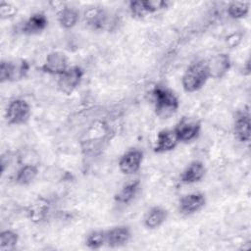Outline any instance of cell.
Segmentation results:
<instances>
[{
	"label": "cell",
	"instance_id": "6da1fadb",
	"mask_svg": "<svg viewBox=\"0 0 251 251\" xmlns=\"http://www.w3.org/2000/svg\"><path fill=\"white\" fill-rule=\"evenodd\" d=\"M209 77L206 60H195L189 64L182 75V88L187 93L196 92L206 84Z\"/></svg>",
	"mask_w": 251,
	"mask_h": 251
},
{
	"label": "cell",
	"instance_id": "7a4b0ae2",
	"mask_svg": "<svg viewBox=\"0 0 251 251\" xmlns=\"http://www.w3.org/2000/svg\"><path fill=\"white\" fill-rule=\"evenodd\" d=\"M153 103L155 114L161 119H168L172 117L178 109L179 102L170 88L157 84L152 90Z\"/></svg>",
	"mask_w": 251,
	"mask_h": 251
},
{
	"label": "cell",
	"instance_id": "3957f363",
	"mask_svg": "<svg viewBox=\"0 0 251 251\" xmlns=\"http://www.w3.org/2000/svg\"><path fill=\"white\" fill-rule=\"evenodd\" d=\"M29 69L30 65L25 59L3 60L0 64V80L19 81L26 76Z\"/></svg>",
	"mask_w": 251,
	"mask_h": 251
},
{
	"label": "cell",
	"instance_id": "277c9868",
	"mask_svg": "<svg viewBox=\"0 0 251 251\" xmlns=\"http://www.w3.org/2000/svg\"><path fill=\"white\" fill-rule=\"evenodd\" d=\"M31 114L30 105L22 98H15L9 102L5 111L7 124L20 126L25 124Z\"/></svg>",
	"mask_w": 251,
	"mask_h": 251
},
{
	"label": "cell",
	"instance_id": "5b68a950",
	"mask_svg": "<svg viewBox=\"0 0 251 251\" xmlns=\"http://www.w3.org/2000/svg\"><path fill=\"white\" fill-rule=\"evenodd\" d=\"M84 71L79 66L69 67L61 75L58 76L57 86L59 90L66 94H72L81 82Z\"/></svg>",
	"mask_w": 251,
	"mask_h": 251
},
{
	"label": "cell",
	"instance_id": "8992f818",
	"mask_svg": "<svg viewBox=\"0 0 251 251\" xmlns=\"http://www.w3.org/2000/svg\"><path fill=\"white\" fill-rule=\"evenodd\" d=\"M179 142L194 140L200 133L201 122L193 117H182L174 128Z\"/></svg>",
	"mask_w": 251,
	"mask_h": 251
},
{
	"label": "cell",
	"instance_id": "52a82bcc",
	"mask_svg": "<svg viewBox=\"0 0 251 251\" xmlns=\"http://www.w3.org/2000/svg\"><path fill=\"white\" fill-rule=\"evenodd\" d=\"M168 2L163 0H138L130 1L128 8L133 18L142 19L167 8Z\"/></svg>",
	"mask_w": 251,
	"mask_h": 251
},
{
	"label": "cell",
	"instance_id": "ba28073f",
	"mask_svg": "<svg viewBox=\"0 0 251 251\" xmlns=\"http://www.w3.org/2000/svg\"><path fill=\"white\" fill-rule=\"evenodd\" d=\"M143 152L137 148H131L125 152L119 160V169L124 175H133L141 167Z\"/></svg>",
	"mask_w": 251,
	"mask_h": 251
},
{
	"label": "cell",
	"instance_id": "9c48e42d",
	"mask_svg": "<svg viewBox=\"0 0 251 251\" xmlns=\"http://www.w3.org/2000/svg\"><path fill=\"white\" fill-rule=\"evenodd\" d=\"M68 68V58L66 54L61 51L50 52L41 66V70L44 73L58 76L61 75Z\"/></svg>",
	"mask_w": 251,
	"mask_h": 251
},
{
	"label": "cell",
	"instance_id": "30bf717a",
	"mask_svg": "<svg viewBox=\"0 0 251 251\" xmlns=\"http://www.w3.org/2000/svg\"><path fill=\"white\" fill-rule=\"evenodd\" d=\"M209 76L215 79L222 78L231 67V61L226 53H219L206 60Z\"/></svg>",
	"mask_w": 251,
	"mask_h": 251
},
{
	"label": "cell",
	"instance_id": "8fae6325",
	"mask_svg": "<svg viewBox=\"0 0 251 251\" xmlns=\"http://www.w3.org/2000/svg\"><path fill=\"white\" fill-rule=\"evenodd\" d=\"M206 204V197L201 192H192L183 195L178 201L180 214L189 216L200 211Z\"/></svg>",
	"mask_w": 251,
	"mask_h": 251
},
{
	"label": "cell",
	"instance_id": "7c38bea8",
	"mask_svg": "<svg viewBox=\"0 0 251 251\" xmlns=\"http://www.w3.org/2000/svg\"><path fill=\"white\" fill-rule=\"evenodd\" d=\"M233 133L235 138L247 143L250 140V114L248 111H238L234 118Z\"/></svg>",
	"mask_w": 251,
	"mask_h": 251
},
{
	"label": "cell",
	"instance_id": "4fadbf2b",
	"mask_svg": "<svg viewBox=\"0 0 251 251\" xmlns=\"http://www.w3.org/2000/svg\"><path fill=\"white\" fill-rule=\"evenodd\" d=\"M131 238L130 228L126 226H118L106 230V244L109 247H121Z\"/></svg>",
	"mask_w": 251,
	"mask_h": 251
},
{
	"label": "cell",
	"instance_id": "5bb4252c",
	"mask_svg": "<svg viewBox=\"0 0 251 251\" xmlns=\"http://www.w3.org/2000/svg\"><path fill=\"white\" fill-rule=\"evenodd\" d=\"M178 142V138L174 129H162L157 134L153 150L156 153L169 152L174 150Z\"/></svg>",
	"mask_w": 251,
	"mask_h": 251
},
{
	"label": "cell",
	"instance_id": "9a60e30c",
	"mask_svg": "<svg viewBox=\"0 0 251 251\" xmlns=\"http://www.w3.org/2000/svg\"><path fill=\"white\" fill-rule=\"evenodd\" d=\"M206 174V168L201 161H192L181 172L179 176L180 182L184 184H193L199 182Z\"/></svg>",
	"mask_w": 251,
	"mask_h": 251
},
{
	"label": "cell",
	"instance_id": "2e32d148",
	"mask_svg": "<svg viewBox=\"0 0 251 251\" xmlns=\"http://www.w3.org/2000/svg\"><path fill=\"white\" fill-rule=\"evenodd\" d=\"M48 25V19L43 12H36L30 15L22 26V31L25 34H37L43 31Z\"/></svg>",
	"mask_w": 251,
	"mask_h": 251
},
{
	"label": "cell",
	"instance_id": "e0dca14e",
	"mask_svg": "<svg viewBox=\"0 0 251 251\" xmlns=\"http://www.w3.org/2000/svg\"><path fill=\"white\" fill-rule=\"evenodd\" d=\"M168 218V211L160 206L150 208L144 215L143 224L149 229L160 227Z\"/></svg>",
	"mask_w": 251,
	"mask_h": 251
},
{
	"label": "cell",
	"instance_id": "ac0fdd59",
	"mask_svg": "<svg viewBox=\"0 0 251 251\" xmlns=\"http://www.w3.org/2000/svg\"><path fill=\"white\" fill-rule=\"evenodd\" d=\"M79 19V12L75 7L65 5L57 11V21L63 28L74 27Z\"/></svg>",
	"mask_w": 251,
	"mask_h": 251
},
{
	"label": "cell",
	"instance_id": "d6986e66",
	"mask_svg": "<svg viewBox=\"0 0 251 251\" xmlns=\"http://www.w3.org/2000/svg\"><path fill=\"white\" fill-rule=\"evenodd\" d=\"M140 189V180L135 179L125 184L115 195V201L120 204H129L137 195Z\"/></svg>",
	"mask_w": 251,
	"mask_h": 251
},
{
	"label": "cell",
	"instance_id": "ffe728a7",
	"mask_svg": "<svg viewBox=\"0 0 251 251\" xmlns=\"http://www.w3.org/2000/svg\"><path fill=\"white\" fill-rule=\"evenodd\" d=\"M38 175V167L33 164L23 165L16 174L15 180L20 185L30 184Z\"/></svg>",
	"mask_w": 251,
	"mask_h": 251
},
{
	"label": "cell",
	"instance_id": "44dd1931",
	"mask_svg": "<svg viewBox=\"0 0 251 251\" xmlns=\"http://www.w3.org/2000/svg\"><path fill=\"white\" fill-rule=\"evenodd\" d=\"M48 203L43 199H38L33 202L27 210V215L30 221L34 223H40L43 221L48 213Z\"/></svg>",
	"mask_w": 251,
	"mask_h": 251
},
{
	"label": "cell",
	"instance_id": "7402d4cb",
	"mask_svg": "<svg viewBox=\"0 0 251 251\" xmlns=\"http://www.w3.org/2000/svg\"><path fill=\"white\" fill-rule=\"evenodd\" d=\"M85 22L94 28L102 27L106 23V14L100 7H91L84 13Z\"/></svg>",
	"mask_w": 251,
	"mask_h": 251
},
{
	"label": "cell",
	"instance_id": "603a6c76",
	"mask_svg": "<svg viewBox=\"0 0 251 251\" xmlns=\"http://www.w3.org/2000/svg\"><path fill=\"white\" fill-rule=\"evenodd\" d=\"M249 8H250L249 2L233 1L228 4L226 12H227V15L232 19H235V20L243 19L248 15Z\"/></svg>",
	"mask_w": 251,
	"mask_h": 251
},
{
	"label": "cell",
	"instance_id": "cb8c5ba5",
	"mask_svg": "<svg viewBox=\"0 0 251 251\" xmlns=\"http://www.w3.org/2000/svg\"><path fill=\"white\" fill-rule=\"evenodd\" d=\"M85 244L89 249L96 250L106 244V230H92L86 235Z\"/></svg>",
	"mask_w": 251,
	"mask_h": 251
},
{
	"label": "cell",
	"instance_id": "d4e9b609",
	"mask_svg": "<svg viewBox=\"0 0 251 251\" xmlns=\"http://www.w3.org/2000/svg\"><path fill=\"white\" fill-rule=\"evenodd\" d=\"M19 242V235L17 232L6 229L0 233V250H12Z\"/></svg>",
	"mask_w": 251,
	"mask_h": 251
},
{
	"label": "cell",
	"instance_id": "484cf974",
	"mask_svg": "<svg viewBox=\"0 0 251 251\" xmlns=\"http://www.w3.org/2000/svg\"><path fill=\"white\" fill-rule=\"evenodd\" d=\"M17 13V7L9 2L2 1L0 4V15L3 19L14 17Z\"/></svg>",
	"mask_w": 251,
	"mask_h": 251
}]
</instances>
